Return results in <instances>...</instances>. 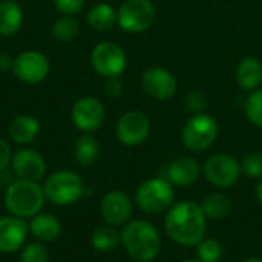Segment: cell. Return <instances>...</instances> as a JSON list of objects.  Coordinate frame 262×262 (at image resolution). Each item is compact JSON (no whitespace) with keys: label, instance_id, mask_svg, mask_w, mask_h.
<instances>
[{"label":"cell","instance_id":"24","mask_svg":"<svg viewBox=\"0 0 262 262\" xmlns=\"http://www.w3.org/2000/svg\"><path fill=\"white\" fill-rule=\"evenodd\" d=\"M117 11L109 3H97L88 12V21L91 28L97 31H109L117 23Z\"/></svg>","mask_w":262,"mask_h":262},{"label":"cell","instance_id":"17","mask_svg":"<svg viewBox=\"0 0 262 262\" xmlns=\"http://www.w3.org/2000/svg\"><path fill=\"white\" fill-rule=\"evenodd\" d=\"M200 163L190 157H181L173 160L164 169V178L170 184L177 186H190L200 177Z\"/></svg>","mask_w":262,"mask_h":262},{"label":"cell","instance_id":"6","mask_svg":"<svg viewBox=\"0 0 262 262\" xmlns=\"http://www.w3.org/2000/svg\"><path fill=\"white\" fill-rule=\"evenodd\" d=\"M218 137V123L216 120L206 114H195L187 120L181 138L183 144L192 152H201L210 147Z\"/></svg>","mask_w":262,"mask_h":262},{"label":"cell","instance_id":"13","mask_svg":"<svg viewBox=\"0 0 262 262\" xmlns=\"http://www.w3.org/2000/svg\"><path fill=\"white\" fill-rule=\"evenodd\" d=\"M72 121L84 134L97 130L104 121V106L94 97H83L72 106Z\"/></svg>","mask_w":262,"mask_h":262},{"label":"cell","instance_id":"3","mask_svg":"<svg viewBox=\"0 0 262 262\" xmlns=\"http://www.w3.org/2000/svg\"><path fill=\"white\" fill-rule=\"evenodd\" d=\"M121 244L126 252L138 262L152 261L161 252V238L158 230L150 223L143 220L130 221L123 227Z\"/></svg>","mask_w":262,"mask_h":262},{"label":"cell","instance_id":"35","mask_svg":"<svg viewBox=\"0 0 262 262\" xmlns=\"http://www.w3.org/2000/svg\"><path fill=\"white\" fill-rule=\"evenodd\" d=\"M12 63H14V60H11V57H8L6 54H0V71L2 72L12 68Z\"/></svg>","mask_w":262,"mask_h":262},{"label":"cell","instance_id":"38","mask_svg":"<svg viewBox=\"0 0 262 262\" xmlns=\"http://www.w3.org/2000/svg\"><path fill=\"white\" fill-rule=\"evenodd\" d=\"M184 262H203V261H200V259H198V261H195V259H190V261H184Z\"/></svg>","mask_w":262,"mask_h":262},{"label":"cell","instance_id":"23","mask_svg":"<svg viewBox=\"0 0 262 262\" xmlns=\"http://www.w3.org/2000/svg\"><path fill=\"white\" fill-rule=\"evenodd\" d=\"M74 154H75V160L80 166L89 167L98 160L100 144L91 134H84L77 140L75 147H74Z\"/></svg>","mask_w":262,"mask_h":262},{"label":"cell","instance_id":"9","mask_svg":"<svg viewBox=\"0 0 262 262\" xmlns=\"http://www.w3.org/2000/svg\"><path fill=\"white\" fill-rule=\"evenodd\" d=\"M241 173V164L227 154L212 155L204 164L207 181L216 187H229L235 184Z\"/></svg>","mask_w":262,"mask_h":262},{"label":"cell","instance_id":"7","mask_svg":"<svg viewBox=\"0 0 262 262\" xmlns=\"http://www.w3.org/2000/svg\"><path fill=\"white\" fill-rule=\"evenodd\" d=\"M118 26L132 34L147 31L155 20V6L150 0H126L117 11Z\"/></svg>","mask_w":262,"mask_h":262},{"label":"cell","instance_id":"33","mask_svg":"<svg viewBox=\"0 0 262 262\" xmlns=\"http://www.w3.org/2000/svg\"><path fill=\"white\" fill-rule=\"evenodd\" d=\"M104 94L109 98H118L123 94V83L120 81V78H107L106 84H104Z\"/></svg>","mask_w":262,"mask_h":262},{"label":"cell","instance_id":"31","mask_svg":"<svg viewBox=\"0 0 262 262\" xmlns=\"http://www.w3.org/2000/svg\"><path fill=\"white\" fill-rule=\"evenodd\" d=\"M184 104H186V107L190 112L201 114L207 107V98H206V95L201 91H192V92L187 94V97L184 100Z\"/></svg>","mask_w":262,"mask_h":262},{"label":"cell","instance_id":"32","mask_svg":"<svg viewBox=\"0 0 262 262\" xmlns=\"http://www.w3.org/2000/svg\"><path fill=\"white\" fill-rule=\"evenodd\" d=\"M86 0H54L57 9L60 12H63L64 15H72V14H77L83 5H84Z\"/></svg>","mask_w":262,"mask_h":262},{"label":"cell","instance_id":"16","mask_svg":"<svg viewBox=\"0 0 262 262\" xmlns=\"http://www.w3.org/2000/svg\"><path fill=\"white\" fill-rule=\"evenodd\" d=\"M101 216L106 221V224L118 227L126 224V221L130 216L132 212V203L130 198L121 192V190H112L104 195L101 200Z\"/></svg>","mask_w":262,"mask_h":262},{"label":"cell","instance_id":"10","mask_svg":"<svg viewBox=\"0 0 262 262\" xmlns=\"http://www.w3.org/2000/svg\"><path fill=\"white\" fill-rule=\"evenodd\" d=\"M141 86L152 98L166 101L177 94L178 81L170 71L161 66H150L141 75Z\"/></svg>","mask_w":262,"mask_h":262},{"label":"cell","instance_id":"28","mask_svg":"<svg viewBox=\"0 0 262 262\" xmlns=\"http://www.w3.org/2000/svg\"><path fill=\"white\" fill-rule=\"evenodd\" d=\"M244 111L252 124L262 127V89L250 92V95L246 98Z\"/></svg>","mask_w":262,"mask_h":262},{"label":"cell","instance_id":"36","mask_svg":"<svg viewBox=\"0 0 262 262\" xmlns=\"http://www.w3.org/2000/svg\"><path fill=\"white\" fill-rule=\"evenodd\" d=\"M256 196H258L259 203L262 204V180L258 183V187H256Z\"/></svg>","mask_w":262,"mask_h":262},{"label":"cell","instance_id":"15","mask_svg":"<svg viewBox=\"0 0 262 262\" xmlns=\"http://www.w3.org/2000/svg\"><path fill=\"white\" fill-rule=\"evenodd\" d=\"M12 172L18 180L40 181L46 173V163L43 157L34 149H20L11 160Z\"/></svg>","mask_w":262,"mask_h":262},{"label":"cell","instance_id":"26","mask_svg":"<svg viewBox=\"0 0 262 262\" xmlns=\"http://www.w3.org/2000/svg\"><path fill=\"white\" fill-rule=\"evenodd\" d=\"M78 21L72 15L58 18L52 26V34L58 41H72L78 34Z\"/></svg>","mask_w":262,"mask_h":262},{"label":"cell","instance_id":"4","mask_svg":"<svg viewBox=\"0 0 262 262\" xmlns=\"http://www.w3.org/2000/svg\"><path fill=\"white\" fill-rule=\"evenodd\" d=\"M43 192L49 203L66 207L75 204L84 196L86 186L78 173L72 170H58L46 178Z\"/></svg>","mask_w":262,"mask_h":262},{"label":"cell","instance_id":"1","mask_svg":"<svg viewBox=\"0 0 262 262\" xmlns=\"http://www.w3.org/2000/svg\"><path fill=\"white\" fill-rule=\"evenodd\" d=\"M167 235L180 246H198L206 235V216L193 201H181L175 204L166 216Z\"/></svg>","mask_w":262,"mask_h":262},{"label":"cell","instance_id":"30","mask_svg":"<svg viewBox=\"0 0 262 262\" xmlns=\"http://www.w3.org/2000/svg\"><path fill=\"white\" fill-rule=\"evenodd\" d=\"M241 170L250 178H262V152H253L244 157Z\"/></svg>","mask_w":262,"mask_h":262},{"label":"cell","instance_id":"29","mask_svg":"<svg viewBox=\"0 0 262 262\" xmlns=\"http://www.w3.org/2000/svg\"><path fill=\"white\" fill-rule=\"evenodd\" d=\"M223 256V246L216 239H203L198 244V258L203 262H218Z\"/></svg>","mask_w":262,"mask_h":262},{"label":"cell","instance_id":"2","mask_svg":"<svg viewBox=\"0 0 262 262\" xmlns=\"http://www.w3.org/2000/svg\"><path fill=\"white\" fill-rule=\"evenodd\" d=\"M46 196L43 187L37 181L15 180L11 181L5 190L3 203L9 215L21 220H31L41 212Z\"/></svg>","mask_w":262,"mask_h":262},{"label":"cell","instance_id":"5","mask_svg":"<svg viewBox=\"0 0 262 262\" xmlns=\"http://www.w3.org/2000/svg\"><path fill=\"white\" fill-rule=\"evenodd\" d=\"M173 187L166 178L147 180L141 183L135 192L137 206L150 215H157L169 209L173 203Z\"/></svg>","mask_w":262,"mask_h":262},{"label":"cell","instance_id":"12","mask_svg":"<svg viewBox=\"0 0 262 262\" xmlns=\"http://www.w3.org/2000/svg\"><path fill=\"white\" fill-rule=\"evenodd\" d=\"M12 71L25 83H40L49 74V60L38 51H25L14 60Z\"/></svg>","mask_w":262,"mask_h":262},{"label":"cell","instance_id":"8","mask_svg":"<svg viewBox=\"0 0 262 262\" xmlns=\"http://www.w3.org/2000/svg\"><path fill=\"white\" fill-rule=\"evenodd\" d=\"M91 64L101 77L117 78L124 72L127 57L120 45L112 41H101L92 49Z\"/></svg>","mask_w":262,"mask_h":262},{"label":"cell","instance_id":"18","mask_svg":"<svg viewBox=\"0 0 262 262\" xmlns=\"http://www.w3.org/2000/svg\"><path fill=\"white\" fill-rule=\"evenodd\" d=\"M28 227L29 233L35 238V241H40L43 244L54 243L61 235V223L57 216L51 213H37L31 218Z\"/></svg>","mask_w":262,"mask_h":262},{"label":"cell","instance_id":"25","mask_svg":"<svg viewBox=\"0 0 262 262\" xmlns=\"http://www.w3.org/2000/svg\"><path fill=\"white\" fill-rule=\"evenodd\" d=\"M206 218L210 220H223L232 210V201L224 193H212L201 204Z\"/></svg>","mask_w":262,"mask_h":262},{"label":"cell","instance_id":"22","mask_svg":"<svg viewBox=\"0 0 262 262\" xmlns=\"http://www.w3.org/2000/svg\"><path fill=\"white\" fill-rule=\"evenodd\" d=\"M91 244L95 250L107 253L114 252L121 244V233L114 226H101L92 232Z\"/></svg>","mask_w":262,"mask_h":262},{"label":"cell","instance_id":"14","mask_svg":"<svg viewBox=\"0 0 262 262\" xmlns=\"http://www.w3.org/2000/svg\"><path fill=\"white\" fill-rule=\"evenodd\" d=\"M29 227L25 220L6 215L0 216V253H14L26 244Z\"/></svg>","mask_w":262,"mask_h":262},{"label":"cell","instance_id":"27","mask_svg":"<svg viewBox=\"0 0 262 262\" xmlns=\"http://www.w3.org/2000/svg\"><path fill=\"white\" fill-rule=\"evenodd\" d=\"M20 262H49V250L40 241L28 243L20 249Z\"/></svg>","mask_w":262,"mask_h":262},{"label":"cell","instance_id":"34","mask_svg":"<svg viewBox=\"0 0 262 262\" xmlns=\"http://www.w3.org/2000/svg\"><path fill=\"white\" fill-rule=\"evenodd\" d=\"M12 160V155H11V146L6 140L0 138V173L5 172L9 166Z\"/></svg>","mask_w":262,"mask_h":262},{"label":"cell","instance_id":"21","mask_svg":"<svg viewBox=\"0 0 262 262\" xmlns=\"http://www.w3.org/2000/svg\"><path fill=\"white\" fill-rule=\"evenodd\" d=\"M23 12L14 0L0 2V35H12L21 28Z\"/></svg>","mask_w":262,"mask_h":262},{"label":"cell","instance_id":"37","mask_svg":"<svg viewBox=\"0 0 262 262\" xmlns=\"http://www.w3.org/2000/svg\"><path fill=\"white\" fill-rule=\"evenodd\" d=\"M244 262H262V259H258V258H249V259H246Z\"/></svg>","mask_w":262,"mask_h":262},{"label":"cell","instance_id":"20","mask_svg":"<svg viewBox=\"0 0 262 262\" xmlns=\"http://www.w3.org/2000/svg\"><path fill=\"white\" fill-rule=\"evenodd\" d=\"M40 132V123L37 118L31 115H20L14 118L8 127L9 138L17 144H29L32 143Z\"/></svg>","mask_w":262,"mask_h":262},{"label":"cell","instance_id":"19","mask_svg":"<svg viewBox=\"0 0 262 262\" xmlns=\"http://www.w3.org/2000/svg\"><path fill=\"white\" fill-rule=\"evenodd\" d=\"M236 83L246 91H256L262 84V61L255 57L243 58L236 66Z\"/></svg>","mask_w":262,"mask_h":262},{"label":"cell","instance_id":"11","mask_svg":"<svg viewBox=\"0 0 262 262\" xmlns=\"http://www.w3.org/2000/svg\"><path fill=\"white\" fill-rule=\"evenodd\" d=\"M150 132V121L146 114L140 111L126 112L117 123V138L124 146L141 144Z\"/></svg>","mask_w":262,"mask_h":262}]
</instances>
